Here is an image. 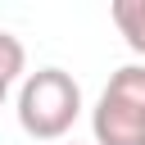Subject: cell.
I'll return each instance as SVG.
<instances>
[{
	"label": "cell",
	"mask_w": 145,
	"mask_h": 145,
	"mask_svg": "<svg viewBox=\"0 0 145 145\" xmlns=\"http://www.w3.org/2000/svg\"><path fill=\"white\" fill-rule=\"evenodd\" d=\"M113 27L122 32V41L145 59V0H113Z\"/></svg>",
	"instance_id": "3957f363"
},
{
	"label": "cell",
	"mask_w": 145,
	"mask_h": 145,
	"mask_svg": "<svg viewBox=\"0 0 145 145\" xmlns=\"http://www.w3.org/2000/svg\"><path fill=\"white\" fill-rule=\"evenodd\" d=\"M23 68H27V50H23V41H18L14 32L0 27V82L9 86L14 77H23Z\"/></svg>",
	"instance_id": "277c9868"
},
{
	"label": "cell",
	"mask_w": 145,
	"mask_h": 145,
	"mask_svg": "<svg viewBox=\"0 0 145 145\" xmlns=\"http://www.w3.org/2000/svg\"><path fill=\"white\" fill-rule=\"evenodd\" d=\"M95 145H145V63H122L91 109Z\"/></svg>",
	"instance_id": "7a4b0ae2"
},
{
	"label": "cell",
	"mask_w": 145,
	"mask_h": 145,
	"mask_svg": "<svg viewBox=\"0 0 145 145\" xmlns=\"http://www.w3.org/2000/svg\"><path fill=\"white\" fill-rule=\"evenodd\" d=\"M82 113V86L63 68H36L18 86V127L32 140H63Z\"/></svg>",
	"instance_id": "6da1fadb"
},
{
	"label": "cell",
	"mask_w": 145,
	"mask_h": 145,
	"mask_svg": "<svg viewBox=\"0 0 145 145\" xmlns=\"http://www.w3.org/2000/svg\"><path fill=\"white\" fill-rule=\"evenodd\" d=\"M5 95H9V86H5V82H0V104H5Z\"/></svg>",
	"instance_id": "5b68a950"
},
{
	"label": "cell",
	"mask_w": 145,
	"mask_h": 145,
	"mask_svg": "<svg viewBox=\"0 0 145 145\" xmlns=\"http://www.w3.org/2000/svg\"><path fill=\"white\" fill-rule=\"evenodd\" d=\"M72 145H77V140H72Z\"/></svg>",
	"instance_id": "8992f818"
}]
</instances>
